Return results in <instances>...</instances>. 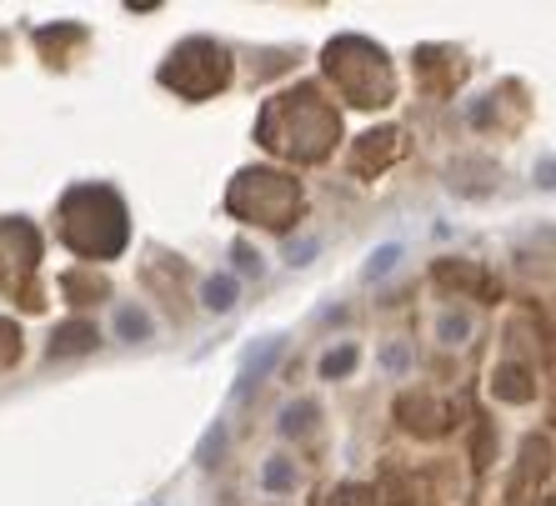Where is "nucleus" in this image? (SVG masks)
Returning <instances> with one entry per match:
<instances>
[{"instance_id":"obj_1","label":"nucleus","mask_w":556,"mask_h":506,"mask_svg":"<svg viewBox=\"0 0 556 506\" xmlns=\"http://www.w3.org/2000/svg\"><path fill=\"white\" fill-rule=\"evenodd\" d=\"M337 136H341V116L311 91V86L271 101L266 116H261V141L271 146V151H281V156H296V161H321Z\"/></svg>"},{"instance_id":"obj_2","label":"nucleus","mask_w":556,"mask_h":506,"mask_svg":"<svg viewBox=\"0 0 556 506\" xmlns=\"http://www.w3.org/2000/svg\"><path fill=\"white\" fill-rule=\"evenodd\" d=\"M61 236H65V246H76L80 256L105 261L126 246V211H121V201L111 191L80 186V191L65 195Z\"/></svg>"},{"instance_id":"obj_3","label":"nucleus","mask_w":556,"mask_h":506,"mask_svg":"<svg viewBox=\"0 0 556 506\" xmlns=\"http://www.w3.org/2000/svg\"><path fill=\"white\" fill-rule=\"evenodd\" d=\"M326 71H331V80L346 91L351 105H387L391 101V71H387V61H381V51L366 46V40H356V36L337 40V46L326 51Z\"/></svg>"},{"instance_id":"obj_4","label":"nucleus","mask_w":556,"mask_h":506,"mask_svg":"<svg viewBox=\"0 0 556 506\" xmlns=\"http://www.w3.org/2000/svg\"><path fill=\"white\" fill-rule=\"evenodd\" d=\"M226 206H231L241 222H261V226H276V231H281V226H291V216H296L301 191L281 170H241V181L231 186Z\"/></svg>"},{"instance_id":"obj_5","label":"nucleus","mask_w":556,"mask_h":506,"mask_svg":"<svg viewBox=\"0 0 556 506\" xmlns=\"http://www.w3.org/2000/svg\"><path fill=\"white\" fill-rule=\"evenodd\" d=\"M226 76H231V61H226V51L211 46V40H191V46H181V51L161 65V80L176 86L181 96H191V101L216 96L220 86H226Z\"/></svg>"},{"instance_id":"obj_6","label":"nucleus","mask_w":556,"mask_h":506,"mask_svg":"<svg viewBox=\"0 0 556 506\" xmlns=\"http://www.w3.org/2000/svg\"><path fill=\"white\" fill-rule=\"evenodd\" d=\"M30 266H36V231L26 222H5L0 226V286H11Z\"/></svg>"},{"instance_id":"obj_7","label":"nucleus","mask_w":556,"mask_h":506,"mask_svg":"<svg viewBox=\"0 0 556 506\" xmlns=\"http://www.w3.org/2000/svg\"><path fill=\"white\" fill-rule=\"evenodd\" d=\"M391 156H396V130H371V136H362V146H356L351 170H356V176H371V166L381 170Z\"/></svg>"},{"instance_id":"obj_8","label":"nucleus","mask_w":556,"mask_h":506,"mask_svg":"<svg viewBox=\"0 0 556 506\" xmlns=\"http://www.w3.org/2000/svg\"><path fill=\"white\" fill-rule=\"evenodd\" d=\"M437 281H446V286H466V291H477L481 301H492V281L477 271V266H452V261H441L437 266Z\"/></svg>"},{"instance_id":"obj_9","label":"nucleus","mask_w":556,"mask_h":506,"mask_svg":"<svg viewBox=\"0 0 556 506\" xmlns=\"http://www.w3.org/2000/svg\"><path fill=\"white\" fill-rule=\"evenodd\" d=\"M91 346H96V326L71 321V326H61V331H55L51 356H76V351H91Z\"/></svg>"},{"instance_id":"obj_10","label":"nucleus","mask_w":556,"mask_h":506,"mask_svg":"<svg viewBox=\"0 0 556 506\" xmlns=\"http://www.w3.org/2000/svg\"><path fill=\"white\" fill-rule=\"evenodd\" d=\"M531 391H536V381L527 371H517V366H506L502 377H496V396H506V402H527Z\"/></svg>"},{"instance_id":"obj_11","label":"nucleus","mask_w":556,"mask_h":506,"mask_svg":"<svg viewBox=\"0 0 556 506\" xmlns=\"http://www.w3.org/2000/svg\"><path fill=\"white\" fill-rule=\"evenodd\" d=\"M116 326H121V337H126V341H146V337H151V316L136 312V306H121Z\"/></svg>"},{"instance_id":"obj_12","label":"nucleus","mask_w":556,"mask_h":506,"mask_svg":"<svg viewBox=\"0 0 556 506\" xmlns=\"http://www.w3.org/2000/svg\"><path fill=\"white\" fill-rule=\"evenodd\" d=\"M206 306L211 312H231L236 306V281L231 276H211L206 281Z\"/></svg>"},{"instance_id":"obj_13","label":"nucleus","mask_w":556,"mask_h":506,"mask_svg":"<svg viewBox=\"0 0 556 506\" xmlns=\"http://www.w3.org/2000/svg\"><path fill=\"white\" fill-rule=\"evenodd\" d=\"M351 366H356V346H341V351H331V356L321 362V377L337 381V377H346Z\"/></svg>"},{"instance_id":"obj_14","label":"nucleus","mask_w":556,"mask_h":506,"mask_svg":"<svg viewBox=\"0 0 556 506\" xmlns=\"http://www.w3.org/2000/svg\"><path fill=\"white\" fill-rule=\"evenodd\" d=\"M321 506H371V492L366 486H341V492H326Z\"/></svg>"},{"instance_id":"obj_15","label":"nucleus","mask_w":556,"mask_h":506,"mask_svg":"<svg viewBox=\"0 0 556 506\" xmlns=\"http://www.w3.org/2000/svg\"><path fill=\"white\" fill-rule=\"evenodd\" d=\"M276 356H281V337H271V341H266V346H261L256 356H251V366H247V371H251V377H266V371H271V362H276Z\"/></svg>"},{"instance_id":"obj_16","label":"nucleus","mask_w":556,"mask_h":506,"mask_svg":"<svg viewBox=\"0 0 556 506\" xmlns=\"http://www.w3.org/2000/svg\"><path fill=\"white\" fill-rule=\"evenodd\" d=\"M311 416H316V406H291V412H286V421H281V431H286V437L311 431Z\"/></svg>"},{"instance_id":"obj_17","label":"nucleus","mask_w":556,"mask_h":506,"mask_svg":"<svg viewBox=\"0 0 556 506\" xmlns=\"http://www.w3.org/2000/svg\"><path fill=\"white\" fill-rule=\"evenodd\" d=\"M396 256H402V251H396V246H381L371 261H366V276H387L391 266H396Z\"/></svg>"},{"instance_id":"obj_18","label":"nucleus","mask_w":556,"mask_h":506,"mask_svg":"<svg viewBox=\"0 0 556 506\" xmlns=\"http://www.w3.org/2000/svg\"><path fill=\"white\" fill-rule=\"evenodd\" d=\"M266 486H276V492L291 486V467H286V461H271V467H266Z\"/></svg>"},{"instance_id":"obj_19","label":"nucleus","mask_w":556,"mask_h":506,"mask_svg":"<svg viewBox=\"0 0 556 506\" xmlns=\"http://www.w3.org/2000/svg\"><path fill=\"white\" fill-rule=\"evenodd\" d=\"M236 256H241V271H261V256H251L247 246H236Z\"/></svg>"}]
</instances>
